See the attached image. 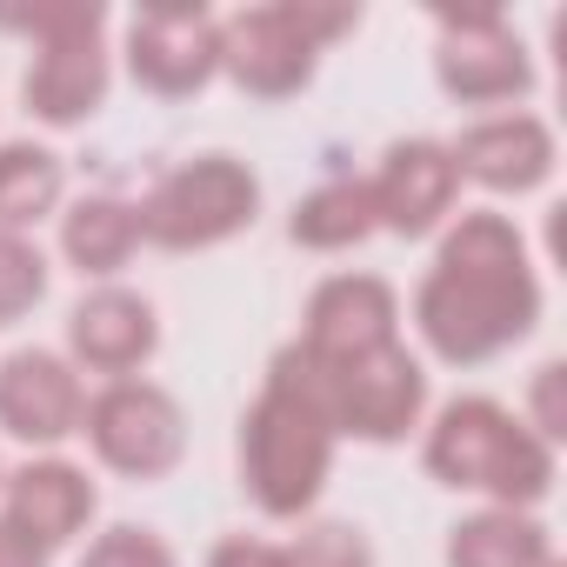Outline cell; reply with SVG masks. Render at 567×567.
Masks as SVG:
<instances>
[{
  "instance_id": "1",
  "label": "cell",
  "mask_w": 567,
  "mask_h": 567,
  "mask_svg": "<svg viewBox=\"0 0 567 567\" xmlns=\"http://www.w3.org/2000/svg\"><path fill=\"white\" fill-rule=\"evenodd\" d=\"M540 315V288L527 267V240L507 214H461V227L441 240V260L414 301V321L427 348L454 368H474L501 348H514Z\"/></svg>"
},
{
  "instance_id": "2",
  "label": "cell",
  "mask_w": 567,
  "mask_h": 567,
  "mask_svg": "<svg viewBox=\"0 0 567 567\" xmlns=\"http://www.w3.org/2000/svg\"><path fill=\"white\" fill-rule=\"evenodd\" d=\"M267 388L308 401L334 434H361V441H401L427 408V374L401 341L354 361H315L308 348H280Z\"/></svg>"
},
{
  "instance_id": "3",
  "label": "cell",
  "mask_w": 567,
  "mask_h": 567,
  "mask_svg": "<svg viewBox=\"0 0 567 567\" xmlns=\"http://www.w3.org/2000/svg\"><path fill=\"white\" fill-rule=\"evenodd\" d=\"M427 474L447 487H481L501 507H527L554 487V447L494 401H447L427 434Z\"/></svg>"
},
{
  "instance_id": "4",
  "label": "cell",
  "mask_w": 567,
  "mask_h": 567,
  "mask_svg": "<svg viewBox=\"0 0 567 567\" xmlns=\"http://www.w3.org/2000/svg\"><path fill=\"white\" fill-rule=\"evenodd\" d=\"M328 467H334V427L308 401L267 388L254 401V414L240 421V474H247V494L274 520H295V514L315 507Z\"/></svg>"
},
{
  "instance_id": "5",
  "label": "cell",
  "mask_w": 567,
  "mask_h": 567,
  "mask_svg": "<svg viewBox=\"0 0 567 567\" xmlns=\"http://www.w3.org/2000/svg\"><path fill=\"white\" fill-rule=\"evenodd\" d=\"M354 28V14H315V8H247L234 21H220V68L260 94V101H280V94H301L315 81V54L328 34Z\"/></svg>"
},
{
  "instance_id": "6",
  "label": "cell",
  "mask_w": 567,
  "mask_h": 567,
  "mask_svg": "<svg viewBox=\"0 0 567 567\" xmlns=\"http://www.w3.org/2000/svg\"><path fill=\"white\" fill-rule=\"evenodd\" d=\"M254 207H260L254 174L227 154H207V161L174 167L134 214H141V240L187 254V247H214V240L240 234L254 220Z\"/></svg>"
},
{
  "instance_id": "7",
  "label": "cell",
  "mask_w": 567,
  "mask_h": 567,
  "mask_svg": "<svg viewBox=\"0 0 567 567\" xmlns=\"http://www.w3.org/2000/svg\"><path fill=\"white\" fill-rule=\"evenodd\" d=\"M0 28H21L41 41L28 68V107L54 127H74L107 94V54H101V8H41V14H0Z\"/></svg>"
},
{
  "instance_id": "8",
  "label": "cell",
  "mask_w": 567,
  "mask_h": 567,
  "mask_svg": "<svg viewBox=\"0 0 567 567\" xmlns=\"http://www.w3.org/2000/svg\"><path fill=\"white\" fill-rule=\"evenodd\" d=\"M81 421H87L94 454L134 481L167 474L187 447V421H181L174 394H161L147 381H114L107 394H94V408H81Z\"/></svg>"
},
{
  "instance_id": "9",
  "label": "cell",
  "mask_w": 567,
  "mask_h": 567,
  "mask_svg": "<svg viewBox=\"0 0 567 567\" xmlns=\"http://www.w3.org/2000/svg\"><path fill=\"white\" fill-rule=\"evenodd\" d=\"M127 68L141 87L181 101L220 74V21L207 8H154L127 28Z\"/></svg>"
},
{
  "instance_id": "10",
  "label": "cell",
  "mask_w": 567,
  "mask_h": 567,
  "mask_svg": "<svg viewBox=\"0 0 567 567\" xmlns=\"http://www.w3.org/2000/svg\"><path fill=\"white\" fill-rule=\"evenodd\" d=\"M434 74L454 101H514L534 87V61L501 28V14H441Z\"/></svg>"
},
{
  "instance_id": "11",
  "label": "cell",
  "mask_w": 567,
  "mask_h": 567,
  "mask_svg": "<svg viewBox=\"0 0 567 567\" xmlns=\"http://www.w3.org/2000/svg\"><path fill=\"white\" fill-rule=\"evenodd\" d=\"M394 341V288L374 274H334L308 301V334L301 348L315 361H354Z\"/></svg>"
},
{
  "instance_id": "12",
  "label": "cell",
  "mask_w": 567,
  "mask_h": 567,
  "mask_svg": "<svg viewBox=\"0 0 567 567\" xmlns=\"http://www.w3.org/2000/svg\"><path fill=\"white\" fill-rule=\"evenodd\" d=\"M454 154L434 147V141H394L381 174L368 181V200H374V227H394V234H427L447 207H454Z\"/></svg>"
},
{
  "instance_id": "13",
  "label": "cell",
  "mask_w": 567,
  "mask_h": 567,
  "mask_svg": "<svg viewBox=\"0 0 567 567\" xmlns=\"http://www.w3.org/2000/svg\"><path fill=\"white\" fill-rule=\"evenodd\" d=\"M0 427L21 441H61L81 427V381L61 354L21 348L0 361Z\"/></svg>"
},
{
  "instance_id": "14",
  "label": "cell",
  "mask_w": 567,
  "mask_h": 567,
  "mask_svg": "<svg viewBox=\"0 0 567 567\" xmlns=\"http://www.w3.org/2000/svg\"><path fill=\"white\" fill-rule=\"evenodd\" d=\"M447 154H454V174H474V181L494 187V194H527V187H540L547 167H554V134H547V121H534V114H507V121L467 127L461 147H447Z\"/></svg>"
},
{
  "instance_id": "15",
  "label": "cell",
  "mask_w": 567,
  "mask_h": 567,
  "mask_svg": "<svg viewBox=\"0 0 567 567\" xmlns=\"http://www.w3.org/2000/svg\"><path fill=\"white\" fill-rule=\"evenodd\" d=\"M154 341H161L154 308H147L141 295H127V288L87 295V301L74 308V321H68V348H74V361L94 368V374H134V368L154 354Z\"/></svg>"
},
{
  "instance_id": "16",
  "label": "cell",
  "mask_w": 567,
  "mask_h": 567,
  "mask_svg": "<svg viewBox=\"0 0 567 567\" xmlns=\"http://www.w3.org/2000/svg\"><path fill=\"white\" fill-rule=\"evenodd\" d=\"M94 514V481L68 461H34L8 481V527L28 534L34 547H61L87 527Z\"/></svg>"
},
{
  "instance_id": "17",
  "label": "cell",
  "mask_w": 567,
  "mask_h": 567,
  "mask_svg": "<svg viewBox=\"0 0 567 567\" xmlns=\"http://www.w3.org/2000/svg\"><path fill=\"white\" fill-rule=\"evenodd\" d=\"M447 567H554V547H547V527H534L527 514L487 507L454 527Z\"/></svg>"
},
{
  "instance_id": "18",
  "label": "cell",
  "mask_w": 567,
  "mask_h": 567,
  "mask_svg": "<svg viewBox=\"0 0 567 567\" xmlns=\"http://www.w3.org/2000/svg\"><path fill=\"white\" fill-rule=\"evenodd\" d=\"M61 247H68V260H74L81 274H114V267H127V254L141 247V214H134L127 200L94 194V200H81V207L61 220Z\"/></svg>"
},
{
  "instance_id": "19",
  "label": "cell",
  "mask_w": 567,
  "mask_h": 567,
  "mask_svg": "<svg viewBox=\"0 0 567 567\" xmlns=\"http://www.w3.org/2000/svg\"><path fill=\"white\" fill-rule=\"evenodd\" d=\"M54 200H61V161L48 147H34V141L0 147V234L41 220Z\"/></svg>"
},
{
  "instance_id": "20",
  "label": "cell",
  "mask_w": 567,
  "mask_h": 567,
  "mask_svg": "<svg viewBox=\"0 0 567 567\" xmlns=\"http://www.w3.org/2000/svg\"><path fill=\"white\" fill-rule=\"evenodd\" d=\"M368 234H374V200H368L361 181H328V187H315V194L295 207V240H301V247L334 254V247H354V240H368Z\"/></svg>"
},
{
  "instance_id": "21",
  "label": "cell",
  "mask_w": 567,
  "mask_h": 567,
  "mask_svg": "<svg viewBox=\"0 0 567 567\" xmlns=\"http://www.w3.org/2000/svg\"><path fill=\"white\" fill-rule=\"evenodd\" d=\"M41 295H48V260H41V247L21 240V234H0V328H14Z\"/></svg>"
},
{
  "instance_id": "22",
  "label": "cell",
  "mask_w": 567,
  "mask_h": 567,
  "mask_svg": "<svg viewBox=\"0 0 567 567\" xmlns=\"http://www.w3.org/2000/svg\"><path fill=\"white\" fill-rule=\"evenodd\" d=\"M288 567H374V560H368V540L348 520H321L288 547Z\"/></svg>"
},
{
  "instance_id": "23",
  "label": "cell",
  "mask_w": 567,
  "mask_h": 567,
  "mask_svg": "<svg viewBox=\"0 0 567 567\" xmlns=\"http://www.w3.org/2000/svg\"><path fill=\"white\" fill-rule=\"evenodd\" d=\"M81 567H174V554H167V540L147 534V527H107V534L87 547Z\"/></svg>"
},
{
  "instance_id": "24",
  "label": "cell",
  "mask_w": 567,
  "mask_h": 567,
  "mask_svg": "<svg viewBox=\"0 0 567 567\" xmlns=\"http://www.w3.org/2000/svg\"><path fill=\"white\" fill-rule=\"evenodd\" d=\"M560 381H567V368L560 361H547L540 374H534V427H540V441H560L567 434V414H560Z\"/></svg>"
},
{
  "instance_id": "25",
  "label": "cell",
  "mask_w": 567,
  "mask_h": 567,
  "mask_svg": "<svg viewBox=\"0 0 567 567\" xmlns=\"http://www.w3.org/2000/svg\"><path fill=\"white\" fill-rule=\"evenodd\" d=\"M207 567H288V554L267 547V540L234 534V540H220V547H214V560H207Z\"/></svg>"
},
{
  "instance_id": "26",
  "label": "cell",
  "mask_w": 567,
  "mask_h": 567,
  "mask_svg": "<svg viewBox=\"0 0 567 567\" xmlns=\"http://www.w3.org/2000/svg\"><path fill=\"white\" fill-rule=\"evenodd\" d=\"M0 567H48V547H34L28 534H14L0 520Z\"/></svg>"
}]
</instances>
